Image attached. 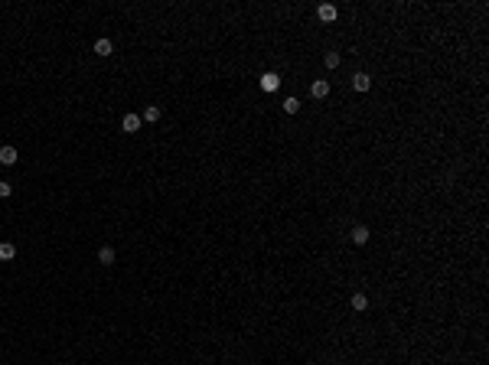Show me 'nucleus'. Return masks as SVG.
<instances>
[{
	"label": "nucleus",
	"instance_id": "f257e3e1",
	"mask_svg": "<svg viewBox=\"0 0 489 365\" xmlns=\"http://www.w3.org/2000/svg\"><path fill=\"white\" fill-rule=\"evenodd\" d=\"M280 88V75L277 72H264L261 75V92H277Z\"/></svg>",
	"mask_w": 489,
	"mask_h": 365
},
{
	"label": "nucleus",
	"instance_id": "f03ea898",
	"mask_svg": "<svg viewBox=\"0 0 489 365\" xmlns=\"http://www.w3.org/2000/svg\"><path fill=\"white\" fill-rule=\"evenodd\" d=\"M310 95H313V98H326V95H329V82H326V78H313Z\"/></svg>",
	"mask_w": 489,
	"mask_h": 365
},
{
	"label": "nucleus",
	"instance_id": "7ed1b4c3",
	"mask_svg": "<svg viewBox=\"0 0 489 365\" xmlns=\"http://www.w3.org/2000/svg\"><path fill=\"white\" fill-rule=\"evenodd\" d=\"M352 88H356V92H369V88H372V78L365 75V72H356V75H352Z\"/></svg>",
	"mask_w": 489,
	"mask_h": 365
},
{
	"label": "nucleus",
	"instance_id": "20e7f679",
	"mask_svg": "<svg viewBox=\"0 0 489 365\" xmlns=\"http://www.w3.org/2000/svg\"><path fill=\"white\" fill-rule=\"evenodd\" d=\"M121 127H124L127 134H134V131H140V114H124V121H121Z\"/></svg>",
	"mask_w": 489,
	"mask_h": 365
},
{
	"label": "nucleus",
	"instance_id": "39448f33",
	"mask_svg": "<svg viewBox=\"0 0 489 365\" xmlns=\"http://www.w3.org/2000/svg\"><path fill=\"white\" fill-rule=\"evenodd\" d=\"M98 261H101L105 267L114 264V248H111V245H101V248H98Z\"/></svg>",
	"mask_w": 489,
	"mask_h": 365
},
{
	"label": "nucleus",
	"instance_id": "423d86ee",
	"mask_svg": "<svg viewBox=\"0 0 489 365\" xmlns=\"http://www.w3.org/2000/svg\"><path fill=\"white\" fill-rule=\"evenodd\" d=\"M0 163H3V166H13L16 163V147H0Z\"/></svg>",
	"mask_w": 489,
	"mask_h": 365
},
{
	"label": "nucleus",
	"instance_id": "0eeeda50",
	"mask_svg": "<svg viewBox=\"0 0 489 365\" xmlns=\"http://www.w3.org/2000/svg\"><path fill=\"white\" fill-rule=\"evenodd\" d=\"M317 13H320V20H323V23H333V20H336V7H333V3H323Z\"/></svg>",
	"mask_w": 489,
	"mask_h": 365
},
{
	"label": "nucleus",
	"instance_id": "6e6552de",
	"mask_svg": "<svg viewBox=\"0 0 489 365\" xmlns=\"http://www.w3.org/2000/svg\"><path fill=\"white\" fill-rule=\"evenodd\" d=\"M13 258H16V248L10 241H0V261H13Z\"/></svg>",
	"mask_w": 489,
	"mask_h": 365
},
{
	"label": "nucleus",
	"instance_id": "1a4fd4ad",
	"mask_svg": "<svg viewBox=\"0 0 489 365\" xmlns=\"http://www.w3.org/2000/svg\"><path fill=\"white\" fill-rule=\"evenodd\" d=\"M352 241H356V245H365V241H369V228L356 225V228H352Z\"/></svg>",
	"mask_w": 489,
	"mask_h": 365
},
{
	"label": "nucleus",
	"instance_id": "9d476101",
	"mask_svg": "<svg viewBox=\"0 0 489 365\" xmlns=\"http://www.w3.org/2000/svg\"><path fill=\"white\" fill-rule=\"evenodd\" d=\"M111 49H114L111 46V39H98V43H95V52L98 55H111Z\"/></svg>",
	"mask_w": 489,
	"mask_h": 365
},
{
	"label": "nucleus",
	"instance_id": "9b49d317",
	"mask_svg": "<svg viewBox=\"0 0 489 365\" xmlns=\"http://www.w3.org/2000/svg\"><path fill=\"white\" fill-rule=\"evenodd\" d=\"M323 65H326V69H339V52H326L323 55Z\"/></svg>",
	"mask_w": 489,
	"mask_h": 365
},
{
	"label": "nucleus",
	"instance_id": "f8f14e48",
	"mask_svg": "<svg viewBox=\"0 0 489 365\" xmlns=\"http://www.w3.org/2000/svg\"><path fill=\"white\" fill-rule=\"evenodd\" d=\"M369 307V297L365 294H352V310H365Z\"/></svg>",
	"mask_w": 489,
	"mask_h": 365
},
{
	"label": "nucleus",
	"instance_id": "ddd939ff",
	"mask_svg": "<svg viewBox=\"0 0 489 365\" xmlns=\"http://www.w3.org/2000/svg\"><path fill=\"white\" fill-rule=\"evenodd\" d=\"M157 117H160V108H157V104H150V108H144L140 121H157Z\"/></svg>",
	"mask_w": 489,
	"mask_h": 365
},
{
	"label": "nucleus",
	"instance_id": "4468645a",
	"mask_svg": "<svg viewBox=\"0 0 489 365\" xmlns=\"http://www.w3.org/2000/svg\"><path fill=\"white\" fill-rule=\"evenodd\" d=\"M284 111H287V114H297V111H300V98H287L284 101Z\"/></svg>",
	"mask_w": 489,
	"mask_h": 365
},
{
	"label": "nucleus",
	"instance_id": "2eb2a0df",
	"mask_svg": "<svg viewBox=\"0 0 489 365\" xmlns=\"http://www.w3.org/2000/svg\"><path fill=\"white\" fill-rule=\"evenodd\" d=\"M10 193H13V186H10V183H3V179H0V199H7Z\"/></svg>",
	"mask_w": 489,
	"mask_h": 365
}]
</instances>
